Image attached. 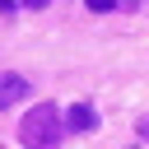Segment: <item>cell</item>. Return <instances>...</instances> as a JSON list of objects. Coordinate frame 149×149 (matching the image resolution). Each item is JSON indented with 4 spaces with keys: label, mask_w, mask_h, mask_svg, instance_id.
Segmentation results:
<instances>
[{
    "label": "cell",
    "mask_w": 149,
    "mask_h": 149,
    "mask_svg": "<svg viewBox=\"0 0 149 149\" xmlns=\"http://www.w3.org/2000/svg\"><path fill=\"white\" fill-rule=\"evenodd\" d=\"M19 140H23L28 149H56V140H61V112H56L51 102H37V107L19 121Z\"/></svg>",
    "instance_id": "6da1fadb"
},
{
    "label": "cell",
    "mask_w": 149,
    "mask_h": 149,
    "mask_svg": "<svg viewBox=\"0 0 149 149\" xmlns=\"http://www.w3.org/2000/svg\"><path fill=\"white\" fill-rule=\"evenodd\" d=\"M28 98V79L23 74H0V107H14Z\"/></svg>",
    "instance_id": "7a4b0ae2"
},
{
    "label": "cell",
    "mask_w": 149,
    "mask_h": 149,
    "mask_svg": "<svg viewBox=\"0 0 149 149\" xmlns=\"http://www.w3.org/2000/svg\"><path fill=\"white\" fill-rule=\"evenodd\" d=\"M65 126H70V130H93V126H98V112H93L88 102H74V107L65 112Z\"/></svg>",
    "instance_id": "3957f363"
},
{
    "label": "cell",
    "mask_w": 149,
    "mask_h": 149,
    "mask_svg": "<svg viewBox=\"0 0 149 149\" xmlns=\"http://www.w3.org/2000/svg\"><path fill=\"white\" fill-rule=\"evenodd\" d=\"M112 5H116V0H88V9H93V14H107Z\"/></svg>",
    "instance_id": "277c9868"
},
{
    "label": "cell",
    "mask_w": 149,
    "mask_h": 149,
    "mask_svg": "<svg viewBox=\"0 0 149 149\" xmlns=\"http://www.w3.org/2000/svg\"><path fill=\"white\" fill-rule=\"evenodd\" d=\"M0 9H14V0H0Z\"/></svg>",
    "instance_id": "5b68a950"
},
{
    "label": "cell",
    "mask_w": 149,
    "mask_h": 149,
    "mask_svg": "<svg viewBox=\"0 0 149 149\" xmlns=\"http://www.w3.org/2000/svg\"><path fill=\"white\" fill-rule=\"evenodd\" d=\"M140 130H144V135H149V121H140Z\"/></svg>",
    "instance_id": "8992f818"
},
{
    "label": "cell",
    "mask_w": 149,
    "mask_h": 149,
    "mask_svg": "<svg viewBox=\"0 0 149 149\" xmlns=\"http://www.w3.org/2000/svg\"><path fill=\"white\" fill-rule=\"evenodd\" d=\"M28 5H47V0H28Z\"/></svg>",
    "instance_id": "52a82bcc"
}]
</instances>
